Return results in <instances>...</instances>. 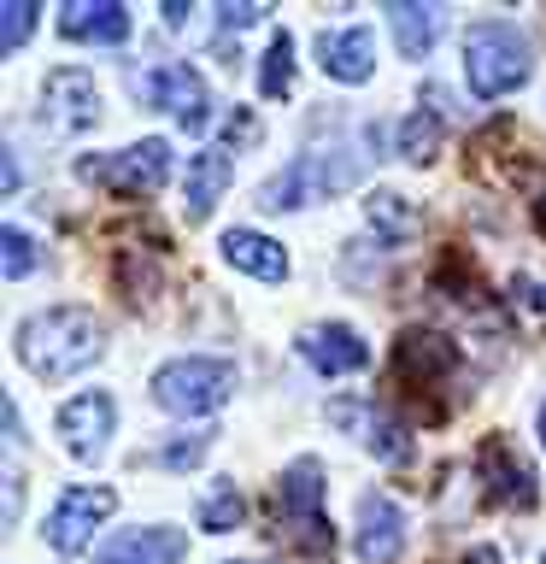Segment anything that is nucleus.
<instances>
[{"label": "nucleus", "mask_w": 546, "mask_h": 564, "mask_svg": "<svg viewBox=\"0 0 546 564\" xmlns=\"http://www.w3.org/2000/svg\"><path fill=\"white\" fill-rule=\"evenodd\" d=\"M476 476L488 482V500L493 506H511V511H528L540 500V482H535V465L511 447L505 435H488L476 447Z\"/></svg>", "instance_id": "9"}, {"label": "nucleus", "mask_w": 546, "mask_h": 564, "mask_svg": "<svg viewBox=\"0 0 546 564\" xmlns=\"http://www.w3.org/2000/svg\"><path fill=\"white\" fill-rule=\"evenodd\" d=\"M12 347L24 359V370H35L42 382H65V377H83L106 352V329L88 306H47L18 324Z\"/></svg>", "instance_id": "1"}, {"label": "nucleus", "mask_w": 546, "mask_h": 564, "mask_svg": "<svg viewBox=\"0 0 546 564\" xmlns=\"http://www.w3.org/2000/svg\"><path fill=\"white\" fill-rule=\"evenodd\" d=\"M458 347L440 329H405L387 359V382L400 388V400H412L423 423H440L452 412V382H458Z\"/></svg>", "instance_id": "2"}, {"label": "nucleus", "mask_w": 546, "mask_h": 564, "mask_svg": "<svg viewBox=\"0 0 546 564\" xmlns=\"http://www.w3.org/2000/svg\"><path fill=\"white\" fill-rule=\"evenodd\" d=\"M517 294H523V306H528V312H540V317H546V282H517Z\"/></svg>", "instance_id": "30"}, {"label": "nucleus", "mask_w": 546, "mask_h": 564, "mask_svg": "<svg viewBox=\"0 0 546 564\" xmlns=\"http://www.w3.org/2000/svg\"><path fill=\"white\" fill-rule=\"evenodd\" d=\"M135 95L159 106V112H171L183 130H200V123L211 118V95H206V77L194 65H159L148 70V77L135 83Z\"/></svg>", "instance_id": "10"}, {"label": "nucleus", "mask_w": 546, "mask_h": 564, "mask_svg": "<svg viewBox=\"0 0 546 564\" xmlns=\"http://www.w3.org/2000/svg\"><path fill=\"white\" fill-rule=\"evenodd\" d=\"M229 176H236V153L223 148H200L188 159V183H183V206H188V218L200 224V218H211V206H218V194L229 188Z\"/></svg>", "instance_id": "18"}, {"label": "nucleus", "mask_w": 546, "mask_h": 564, "mask_svg": "<svg viewBox=\"0 0 546 564\" xmlns=\"http://www.w3.org/2000/svg\"><path fill=\"white\" fill-rule=\"evenodd\" d=\"M112 423H118V405L106 400V394H77V400H65L59 405V441H65V453L70 458H100L106 453V441H112Z\"/></svg>", "instance_id": "12"}, {"label": "nucleus", "mask_w": 546, "mask_h": 564, "mask_svg": "<svg viewBox=\"0 0 546 564\" xmlns=\"http://www.w3.org/2000/svg\"><path fill=\"white\" fill-rule=\"evenodd\" d=\"M440 135H447V118H440L435 106H417V112L400 123V159L405 165H429L440 153Z\"/></svg>", "instance_id": "23"}, {"label": "nucleus", "mask_w": 546, "mask_h": 564, "mask_svg": "<svg viewBox=\"0 0 546 564\" xmlns=\"http://www.w3.org/2000/svg\"><path fill=\"white\" fill-rule=\"evenodd\" d=\"M159 12H165V24H171V30H183V24H188V7H183V0H165Z\"/></svg>", "instance_id": "32"}, {"label": "nucleus", "mask_w": 546, "mask_h": 564, "mask_svg": "<svg viewBox=\"0 0 546 564\" xmlns=\"http://www.w3.org/2000/svg\"><path fill=\"white\" fill-rule=\"evenodd\" d=\"M540 435H546V405H540Z\"/></svg>", "instance_id": "34"}, {"label": "nucleus", "mask_w": 546, "mask_h": 564, "mask_svg": "<svg viewBox=\"0 0 546 564\" xmlns=\"http://www.w3.org/2000/svg\"><path fill=\"white\" fill-rule=\"evenodd\" d=\"M112 511H118L112 488H65L59 506H53V518H47V546H53V553H65V558H77Z\"/></svg>", "instance_id": "8"}, {"label": "nucleus", "mask_w": 546, "mask_h": 564, "mask_svg": "<svg viewBox=\"0 0 546 564\" xmlns=\"http://www.w3.org/2000/svg\"><path fill=\"white\" fill-rule=\"evenodd\" d=\"M329 417L341 423V430L359 435V447H370L376 458H394V465H400V458L412 453V435H405L376 400H335V405H329Z\"/></svg>", "instance_id": "14"}, {"label": "nucleus", "mask_w": 546, "mask_h": 564, "mask_svg": "<svg viewBox=\"0 0 546 564\" xmlns=\"http://www.w3.org/2000/svg\"><path fill=\"white\" fill-rule=\"evenodd\" d=\"M264 18V7H236V0H229V7H218V42H211V53H218V59H229V42H236L241 30H253Z\"/></svg>", "instance_id": "28"}, {"label": "nucleus", "mask_w": 546, "mask_h": 564, "mask_svg": "<svg viewBox=\"0 0 546 564\" xmlns=\"http://www.w3.org/2000/svg\"><path fill=\"white\" fill-rule=\"evenodd\" d=\"M276 518L288 529V541L306 558H329L335 553V523L324 511V465L317 458H294L276 482Z\"/></svg>", "instance_id": "3"}, {"label": "nucleus", "mask_w": 546, "mask_h": 564, "mask_svg": "<svg viewBox=\"0 0 546 564\" xmlns=\"http://www.w3.org/2000/svg\"><path fill=\"white\" fill-rule=\"evenodd\" d=\"M59 30L70 42L118 47L123 35H130V7H123V0H70V7H59Z\"/></svg>", "instance_id": "17"}, {"label": "nucleus", "mask_w": 546, "mask_h": 564, "mask_svg": "<svg viewBox=\"0 0 546 564\" xmlns=\"http://www.w3.org/2000/svg\"><path fill=\"white\" fill-rule=\"evenodd\" d=\"M535 224H540V236H546V183L535 188Z\"/></svg>", "instance_id": "33"}, {"label": "nucleus", "mask_w": 546, "mask_h": 564, "mask_svg": "<svg viewBox=\"0 0 546 564\" xmlns=\"http://www.w3.org/2000/svg\"><path fill=\"white\" fill-rule=\"evenodd\" d=\"M0 271H7V276H30L35 271V241L18 224L0 229Z\"/></svg>", "instance_id": "27"}, {"label": "nucleus", "mask_w": 546, "mask_h": 564, "mask_svg": "<svg viewBox=\"0 0 546 564\" xmlns=\"http://www.w3.org/2000/svg\"><path fill=\"white\" fill-rule=\"evenodd\" d=\"M364 218H370V229H376V241H412L417 229H423V212L405 200V194H394V188H376L364 200Z\"/></svg>", "instance_id": "21"}, {"label": "nucleus", "mask_w": 546, "mask_h": 564, "mask_svg": "<svg viewBox=\"0 0 546 564\" xmlns=\"http://www.w3.org/2000/svg\"><path fill=\"white\" fill-rule=\"evenodd\" d=\"M352 176H359V165H347V159H329V153H299L282 176H271V183L259 188V206L264 212H294L317 200V194H335L347 188Z\"/></svg>", "instance_id": "7"}, {"label": "nucleus", "mask_w": 546, "mask_h": 564, "mask_svg": "<svg viewBox=\"0 0 546 564\" xmlns=\"http://www.w3.org/2000/svg\"><path fill=\"white\" fill-rule=\"evenodd\" d=\"M299 359H306L317 377H352V370L370 365V347L359 341V329L352 324H312L299 329Z\"/></svg>", "instance_id": "13"}, {"label": "nucleus", "mask_w": 546, "mask_h": 564, "mask_svg": "<svg viewBox=\"0 0 546 564\" xmlns=\"http://www.w3.org/2000/svg\"><path fill=\"white\" fill-rule=\"evenodd\" d=\"M77 176L95 188H112V194H153L171 176V141L148 135V141L118 148V153H88V159H77Z\"/></svg>", "instance_id": "6"}, {"label": "nucleus", "mask_w": 546, "mask_h": 564, "mask_svg": "<svg viewBox=\"0 0 546 564\" xmlns=\"http://www.w3.org/2000/svg\"><path fill=\"white\" fill-rule=\"evenodd\" d=\"M218 247H223V259L236 264V271L259 276V282H282V276H288V253H282V241L259 236V229H229Z\"/></svg>", "instance_id": "20"}, {"label": "nucleus", "mask_w": 546, "mask_h": 564, "mask_svg": "<svg viewBox=\"0 0 546 564\" xmlns=\"http://www.w3.org/2000/svg\"><path fill=\"white\" fill-rule=\"evenodd\" d=\"M18 188V159H12V148H0V194H12Z\"/></svg>", "instance_id": "31"}, {"label": "nucleus", "mask_w": 546, "mask_h": 564, "mask_svg": "<svg viewBox=\"0 0 546 564\" xmlns=\"http://www.w3.org/2000/svg\"><path fill=\"white\" fill-rule=\"evenodd\" d=\"M294 88V35L276 30L271 47H264V65H259V95L264 100H282Z\"/></svg>", "instance_id": "24"}, {"label": "nucleus", "mask_w": 546, "mask_h": 564, "mask_svg": "<svg viewBox=\"0 0 546 564\" xmlns=\"http://www.w3.org/2000/svg\"><path fill=\"white\" fill-rule=\"evenodd\" d=\"M387 24H394V42L405 59H423L440 35V7H417V0H394L387 7Z\"/></svg>", "instance_id": "22"}, {"label": "nucleus", "mask_w": 546, "mask_h": 564, "mask_svg": "<svg viewBox=\"0 0 546 564\" xmlns=\"http://www.w3.org/2000/svg\"><path fill=\"white\" fill-rule=\"evenodd\" d=\"M42 123L59 135H77V130H95L100 123V88L88 70H53L47 88H42Z\"/></svg>", "instance_id": "11"}, {"label": "nucleus", "mask_w": 546, "mask_h": 564, "mask_svg": "<svg viewBox=\"0 0 546 564\" xmlns=\"http://www.w3.org/2000/svg\"><path fill=\"white\" fill-rule=\"evenodd\" d=\"M211 447V435H194V441H171L165 453H159V465H171V470H188V465H200Z\"/></svg>", "instance_id": "29"}, {"label": "nucleus", "mask_w": 546, "mask_h": 564, "mask_svg": "<svg viewBox=\"0 0 546 564\" xmlns=\"http://www.w3.org/2000/svg\"><path fill=\"white\" fill-rule=\"evenodd\" d=\"M241 518H247V500H241L236 482H223V488L206 494V506H200V529H206V535H229Z\"/></svg>", "instance_id": "25"}, {"label": "nucleus", "mask_w": 546, "mask_h": 564, "mask_svg": "<svg viewBox=\"0 0 546 564\" xmlns=\"http://www.w3.org/2000/svg\"><path fill=\"white\" fill-rule=\"evenodd\" d=\"M183 553H188L183 529H130V535H118L95 564H176Z\"/></svg>", "instance_id": "19"}, {"label": "nucleus", "mask_w": 546, "mask_h": 564, "mask_svg": "<svg viewBox=\"0 0 546 564\" xmlns=\"http://www.w3.org/2000/svg\"><path fill=\"white\" fill-rule=\"evenodd\" d=\"M35 0H7V7H0V53H18L24 47V35L35 30Z\"/></svg>", "instance_id": "26"}, {"label": "nucleus", "mask_w": 546, "mask_h": 564, "mask_svg": "<svg viewBox=\"0 0 546 564\" xmlns=\"http://www.w3.org/2000/svg\"><path fill=\"white\" fill-rule=\"evenodd\" d=\"M317 65L329 70L335 83H364V77H376V35H370L364 24H352V30H324L317 35Z\"/></svg>", "instance_id": "16"}, {"label": "nucleus", "mask_w": 546, "mask_h": 564, "mask_svg": "<svg viewBox=\"0 0 546 564\" xmlns=\"http://www.w3.org/2000/svg\"><path fill=\"white\" fill-rule=\"evenodd\" d=\"M405 553V511L387 494L359 500V564H394Z\"/></svg>", "instance_id": "15"}, {"label": "nucleus", "mask_w": 546, "mask_h": 564, "mask_svg": "<svg viewBox=\"0 0 546 564\" xmlns=\"http://www.w3.org/2000/svg\"><path fill=\"white\" fill-rule=\"evenodd\" d=\"M528 42L511 24H476L465 35V83L476 100H500L517 83H528Z\"/></svg>", "instance_id": "4"}, {"label": "nucleus", "mask_w": 546, "mask_h": 564, "mask_svg": "<svg viewBox=\"0 0 546 564\" xmlns=\"http://www.w3.org/2000/svg\"><path fill=\"white\" fill-rule=\"evenodd\" d=\"M236 394V365L229 359H171L153 370V400L171 417H206Z\"/></svg>", "instance_id": "5"}]
</instances>
